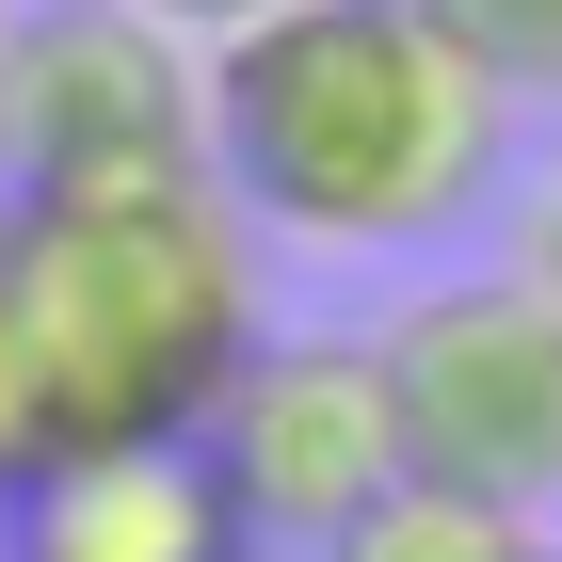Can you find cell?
<instances>
[{"instance_id":"cell-7","label":"cell","mask_w":562,"mask_h":562,"mask_svg":"<svg viewBox=\"0 0 562 562\" xmlns=\"http://www.w3.org/2000/svg\"><path fill=\"white\" fill-rule=\"evenodd\" d=\"M530 547H547V515H498V498L402 482V498H370V515H353L322 562H530Z\"/></svg>"},{"instance_id":"cell-8","label":"cell","mask_w":562,"mask_h":562,"mask_svg":"<svg viewBox=\"0 0 562 562\" xmlns=\"http://www.w3.org/2000/svg\"><path fill=\"white\" fill-rule=\"evenodd\" d=\"M418 16L467 48L515 113H530V97H562V0H418Z\"/></svg>"},{"instance_id":"cell-9","label":"cell","mask_w":562,"mask_h":562,"mask_svg":"<svg viewBox=\"0 0 562 562\" xmlns=\"http://www.w3.org/2000/svg\"><path fill=\"white\" fill-rule=\"evenodd\" d=\"M515 273H530V290L562 305V177H547V193H530V210H515Z\"/></svg>"},{"instance_id":"cell-3","label":"cell","mask_w":562,"mask_h":562,"mask_svg":"<svg viewBox=\"0 0 562 562\" xmlns=\"http://www.w3.org/2000/svg\"><path fill=\"white\" fill-rule=\"evenodd\" d=\"M402 402V482H450V498H498V515H562V305L498 273H434L370 322Z\"/></svg>"},{"instance_id":"cell-6","label":"cell","mask_w":562,"mask_h":562,"mask_svg":"<svg viewBox=\"0 0 562 562\" xmlns=\"http://www.w3.org/2000/svg\"><path fill=\"white\" fill-rule=\"evenodd\" d=\"M0 562H258L225 467L193 434H145V450H48V467L0 482Z\"/></svg>"},{"instance_id":"cell-1","label":"cell","mask_w":562,"mask_h":562,"mask_svg":"<svg viewBox=\"0 0 562 562\" xmlns=\"http://www.w3.org/2000/svg\"><path fill=\"white\" fill-rule=\"evenodd\" d=\"M515 161V97L418 0H273L210 48V177L258 241L305 258H434Z\"/></svg>"},{"instance_id":"cell-4","label":"cell","mask_w":562,"mask_h":562,"mask_svg":"<svg viewBox=\"0 0 562 562\" xmlns=\"http://www.w3.org/2000/svg\"><path fill=\"white\" fill-rule=\"evenodd\" d=\"M210 161V48L145 0H0V193H113Z\"/></svg>"},{"instance_id":"cell-5","label":"cell","mask_w":562,"mask_h":562,"mask_svg":"<svg viewBox=\"0 0 562 562\" xmlns=\"http://www.w3.org/2000/svg\"><path fill=\"white\" fill-rule=\"evenodd\" d=\"M193 450L225 467V498H241V530L273 547H338L370 498H402V402H386V353L353 338V322H273L241 370H225V402L193 418Z\"/></svg>"},{"instance_id":"cell-2","label":"cell","mask_w":562,"mask_h":562,"mask_svg":"<svg viewBox=\"0 0 562 562\" xmlns=\"http://www.w3.org/2000/svg\"><path fill=\"white\" fill-rule=\"evenodd\" d=\"M273 338L258 225L225 177H113V193H0V353L16 418L48 450H145L225 402V370Z\"/></svg>"},{"instance_id":"cell-10","label":"cell","mask_w":562,"mask_h":562,"mask_svg":"<svg viewBox=\"0 0 562 562\" xmlns=\"http://www.w3.org/2000/svg\"><path fill=\"white\" fill-rule=\"evenodd\" d=\"M145 16H161V33H193V48H225V33H258L273 0H145Z\"/></svg>"},{"instance_id":"cell-11","label":"cell","mask_w":562,"mask_h":562,"mask_svg":"<svg viewBox=\"0 0 562 562\" xmlns=\"http://www.w3.org/2000/svg\"><path fill=\"white\" fill-rule=\"evenodd\" d=\"M530 562H562V530H547V547H530Z\"/></svg>"}]
</instances>
